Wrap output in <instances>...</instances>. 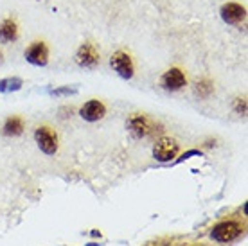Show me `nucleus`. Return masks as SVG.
I'll list each match as a JSON object with an SVG mask.
<instances>
[{
	"label": "nucleus",
	"instance_id": "nucleus-1",
	"mask_svg": "<svg viewBox=\"0 0 248 246\" xmlns=\"http://www.w3.org/2000/svg\"><path fill=\"white\" fill-rule=\"evenodd\" d=\"M158 128H162L160 124L156 123L153 117H149L148 113H142V111L130 113L126 119V129L135 140H142V138L155 135Z\"/></svg>",
	"mask_w": 248,
	"mask_h": 246
},
{
	"label": "nucleus",
	"instance_id": "nucleus-2",
	"mask_svg": "<svg viewBox=\"0 0 248 246\" xmlns=\"http://www.w3.org/2000/svg\"><path fill=\"white\" fill-rule=\"evenodd\" d=\"M32 138L36 142L38 149L47 156H54L60 153V135L58 131L49 124H40L36 126Z\"/></svg>",
	"mask_w": 248,
	"mask_h": 246
},
{
	"label": "nucleus",
	"instance_id": "nucleus-3",
	"mask_svg": "<svg viewBox=\"0 0 248 246\" xmlns=\"http://www.w3.org/2000/svg\"><path fill=\"white\" fill-rule=\"evenodd\" d=\"M243 232H245V225L236 219H223V221L216 223L214 227L211 228V239L214 243H219V245H227V243H232L236 241L237 237H241Z\"/></svg>",
	"mask_w": 248,
	"mask_h": 246
},
{
	"label": "nucleus",
	"instance_id": "nucleus-4",
	"mask_svg": "<svg viewBox=\"0 0 248 246\" xmlns=\"http://www.w3.org/2000/svg\"><path fill=\"white\" fill-rule=\"evenodd\" d=\"M74 63L83 70H95L101 65V50L93 42H83L74 52Z\"/></svg>",
	"mask_w": 248,
	"mask_h": 246
},
{
	"label": "nucleus",
	"instance_id": "nucleus-5",
	"mask_svg": "<svg viewBox=\"0 0 248 246\" xmlns=\"http://www.w3.org/2000/svg\"><path fill=\"white\" fill-rule=\"evenodd\" d=\"M110 67L113 68V72H115L121 79L130 81L135 77L137 65H135V60H133L131 52H128V50H124V49L115 50V52L110 56Z\"/></svg>",
	"mask_w": 248,
	"mask_h": 246
},
{
	"label": "nucleus",
	"instance_id": "nucleus-6",
	"mask_svg": "<svg viewBox=\"0 0 248 246\" xmlns=\"http://www.w3.org/2000/svg\"><path fill=\"white\" fill-rule=\"evenodd\" d=\"M151 153H153V158L156 162L169 164V162H173L180 154V142L176 140V138H173V137L164 135L155 140Z\"/></svg>",
	"mask_w": 248,
	"mask_h": 246
},
{
	"label": "nucleus",
	"instance_id": "nucleus-7",
	"mask_svg": "<svg viewBox=\"0 0 248 246\" xmlns=\"http://www.w3.org/2000/svg\"><path fill=\"white\" fill-rule=\"evenodd\" d=\"M24 58L32 67H47L50 62V47L45 40H34L25 47Z\"/></svg>",
	"mask_w": 248,
	"mask_h": 246
},
{
	"label": "nucleus",
	"instance_id": "nucleus-8",
	"mask_svg": "<svg viewBox=\"0 0 248 246\" xmlns=\"http://www.w3.org/2000/svg\"><path fill=\"white\" fill-rule=\"evenodd\" d=\"M189 85V79H187L186 70L182 67H169L164 74L160 76V86L166 90V92L176 93L182 92L186 86Z\"/></svg>",
	"mask_w": 248,
	"mask_h": 246
},
{
	"label": "nucleus",
	"instance_id": "nucleus-9",
	"mask_svg": "<svg viewBox=\"0 0 248 246\" xmlns=\"http://www.w3.org/2000/svg\"><path fill=\"white\" fill-rule=\"evenodd\" d=\"M219 16L227 25H241L247 22V6L236 0H229L219 7Z\"/></svg>",
	"mask_w": 248,
	"mask_h": 246
},
{
	"label": "nucleus",
	"instance_id": "nucleus-10",
	"mask_svg": "<svg viewBox=\"0 0 248 246\" xmlns=\"http://www.w3.org/2000/svg\"><path fill=\"white\" fill-rule=\"evenodd\" d=\"M106 113H108V108H106L105 101H101V99H88L85 101V105H81L79 108V117L85 121V123H99L103 119L106 117Z\"/></svg>",
	"mask_w": 248,
	"mask_h": 246
},
{
	"label": "nucleus",
	"instance_id": "nucleus-11",
	"mask_svg": "<svg viewBox=\"0 0 248 246\" xmlns=\"http://www.w3.org/2000/svg\"><path fill=\"white\" fill-rule=\"evenodd\" d=\"M20 38V24L18 20L15 18L13 15L6 16L0 22V43L2 45H9V43L18 42Z\"/></svg>",
	"mask_w": 248,
	"mask_h": 246
},
{
	"label": "nucleus",
	"instance_id": "nucleus-12",
	"mask_svg": "<svg viewBox=\"0 0 248 246\" xmlns=\"http://www.w3.org/2000/svg\"><path fill=\"white\" fill-rule=\"evenodd\" d=\"M25 119L18 113H15V115H9L6 117L4 124H2V135L4 137H9V138H16V137L24 135L25 131Z\"/></svg>",
	"mask_w": 248,
	"mask_h": 246
},
{
	"label": "nucleus",
	"instance_id": "nucleus-13",
	"mask_svg": "<svg viewBox=\"0 0 248 246\" xmlns=\"http://www.w3.org/2000/svg\"><path fill=\"white\" fill-rule=\"evenodd\" d=\"M192 90H194V95L202 101H207V99H211L214 93H216V83L209 77V76H203V77H200L194 86H192Z\"/></svg>",
	"mask_w": 248,
	"mask_h": 246
},
{
	"label": "nucleus",
	"instance_id": "nucleus-14",
	"mask_svg": "<svg viewBox=\"0 0 248 246\" xmlns=\"http://www.w3.org/2000/svg\"><path fill=\"white\" fill-rule=\"evenodd\" d=\"M24 86L22 77H4L0 79V93H9V92H18Z\"/></svg>",
	"mask_w": 248,
	"mask_h": 246
},
{
	"label": "nucleus",
	"instance_id": "nucleus-15",
	"mask_svg": "<svg viewBox=\"0 0 248 246\" xmlns=\"http://www.w3.org/2000/svg\"><path fill=\"white\" fill-rule=\"evenodd\" d=\"M232 110L236 111L239 117H247L248 113V99L247 95H237L232 103Z\"/></svg>",
	"mask_w": 248,
	"mask_h": 246
},
{
	"label": "nucleus",
	"instance_id": "nucleus-16",
	"mask_svg": "<svg viewBox=\"0 0 248 246\" xmlns=\"http://www.w3.org/2000/svg\"><path fill=\"white\" fill-rule=\"evenodd\" d=\"M50 95L52 97H70V95H76L78 93V88H70V86H60V88H54L50 90Z\"/></svg>",
	"mask_w": 248,
	"mask_h": 246
},
{
	"label": "nucleus",
	"instance_id": "nucleus-17",
	"mask_svg": "<svg viewBox=\"0 0 248 246\" xmlns=\"http://www.w3.org/2000/svg\"><path fill=\"white\" fill-rule=\"evenodd\" d=\"M189 156H202V151H196V149H192V151H187V153L182 154V158H178V160H176V162L187 160Z\"/></svg>",
	"mask_w": 248,
	"mask_h": 246
},
{
	"label": "nucleus",
	"instance_id": "nucleus-18",
	"mask_svg": "<svg viewBox=\"0 0 248 246\" xmlns=\"http://www.w3.org/2000/svg\"><path fill=\"white\" fill-rule=\"evenodd\" d=\"M90 235H92V237H103V232L97 230V228H93L92 232H90Z\"/></svg>",
	"mask_w": 248,
	"mask_h": 246
},
{
	"label": "nucleus",
	"instance_id": "nucleus-19",
	"mask_svg": "<svg viewBox=\"0 0 248 246\" xmlns=\"http://www.w3.org/2000/svg\"><path fill=\"white\" fill-rule=\"evenodd\" d=\"M214 146H216V140H212V138H211V140H207L203 144V148H214Z\"/></svg>",
	"mask_w": 248,
	"mask_h": 246
},
{
	"label": "nucleus",
	"instance_id": "nucleus-20",
	"mask_svg": "<svg viewBox=\"0 0 248 246\" xmlns=\"http://www.w3.org/2000/svg\"><path fill=\"white\" fill-rule=\"evenodd\" d=\"M4 62H6V54H4V50L0 49V65H2Z\"/></svg>",
	"mask_w": 248,
	"mask_h": 246
},
{
	"label": "nucleus",
	"instance_id": "nucleus-21",
	"mask_svg": "<svg viewBox=\"0 0 248 246\" xmlns=\"http://www.w3.org/2000/svg\"><path fill=\"white\" fill-rule=\"evenodd\" d=\"M88 246H99V245H95V243H90V245H88Z\"/></svg>",
	"mask_w": 248,
	"mask_h": 246
},
{
	"label": "nucleus",
	"instance_id": "nucleus-22",
	"mask_svg": "<svg viewBox=\"0 0 248 246\" xmlns=\"http://www.w3.org/2000/svg\"><path fill=\"white\" fill-rule=\"evenodd\" d=\"M42 2H47V0H42Z\"/></svg>",
	"mask_w": 248,
	"mask_h": 246
}]
</instances>
